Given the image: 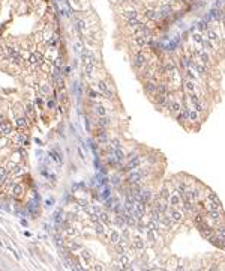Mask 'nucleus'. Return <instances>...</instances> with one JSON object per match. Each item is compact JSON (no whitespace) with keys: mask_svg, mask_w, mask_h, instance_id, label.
Segmentation results:
<instances>
[{"mask_svg":"<svg viewBox=\"0 0 225 271\" xmlns=\"http://www.w3.org/2000/svg\"><path fill=\"white\" fill-rule=\"evenodd\" d=\"M111 146H114V148H120L122 145H120V142H119L117 139H114V140H111Z\"/></svg>","mask_w":225,"mask_h":271,"instance_id":"473e14b6","label":"nucleus"},{"mask_svg":"<svg viewBox=\"0 0 225 271\" xmlns=\"http://www.w3.org/2000/svg\"><path fill=\"white\" fill-rule=\"evenodd\" d=\"M203 208L206 209V211H213V209H222V206H221V203H218V202H213V200H210V199H204V202H203Z\"/></svg>","mask_w":225,"mask_h":271,"instance_id":"423d86ee","label":"nucleus"},{"mask_svg":"<svg viewBox=\"0 0 225 271\" xmlns=\"http://www.w3.org/2000/svg\"><path fill=\"white\" fill-rule=\"evenodd\" d=\"M15 125H17V128H26V126L29 125V121L26 118H18L17 121H15Z\"/></svg>","mask_w":225,"mask_h":271,"instance_id":"aec40b11","label":"nucleus"},{"mask_svg":"<svg viewBox=\"0 0 225 271\" xmlns=\"http://www.w3.org/2000/svg\"><path fill=\"white\" fill-rule=\"evenodd\" d=\"M132 246H134V249L138 250V252H143V250L146 249V243L143 241V238L138 236V235H135V236L132 238Z\"/></svg>","mask_w":225,"mask_h":271,"instance_id":"1a4fd4ad","label":"nucleus"},{"mask_svg":"<svg viewBox=\"0 0 225 271\" xmlns=\"http://www.w3.org/2000/svg\"><path fill=\"white\" fill-rule=\"evenodd\" d=\"M95 110H96V113H98L99 116H105V115H107V110H105V107H104V106H101V104H96V108H95Z\"/></svg>","mask_w":225,"mask_h":271,"instance_id":"5701e85b","label":"nucleus"},{"mask_svg":"<svg viewBox=\"0 0 225 271\" xmlns=\"http://www.w3.org/2000/svg\"><path fill=\"white\" fill-rule=\"evenodd\" d=\"M168 214L171 216V218H173L174 223H182V221H183V218H185L183 211H182V209H179V208H174V206H170Z\"/></svg>","mask_w":225,"mask_h":271,"instance_id":"f03ea898","label":"nucleus"},{"mask_svg":"<svg viewBox=\"0 0 225 271\" xmlns=\"http://www.w3.org/2000/svg\"><path fill=\"white\" fill-rule=\"evenodd\" d=\"M159 221H161V224H162V226H165L167 229L173 228V224H174L173 218H171V216L168 214V211H167V213H162V214H161V218H159Z\"/></svg>","mask_w":225,"mask_h":271,"instance_id":"0eeeda50","label":"nucleus"},{"mask_svg":"<svg viewBox=\"0 0 225 271\" xmlns=\"http://www.w3.org/2000/svg\"><path fill=\"white\" fill-rule=\"evenodd\" d=\"M42 54L41 53H38V51H35V53H32L30 56H29V63L30 65H38V63H42Z\"/></svg>","mask_w":225,"mask_h":271,"instance_id":"4468645a","label":"nucleus"},{"mask_svg":"<svg viewBox=\"0 0 225 271\" xmlns=\"http://www.w3.org/2000/svg\"><path fill=\"white\" fill-rule=\"evenodd\" d=\"M207 199L213 200V202H218V203H221V200H219V198H218V194H216V193H213V191H207Z\"/></svg>","mask_w":225,"mask_h":271,"instance_id":"b1692460","label":"nucleus"},{"mask_svg":"<svg viewBox=\"0 0 225 271\" xmlns=\"http://www.w3.org/2000/svg\"><path fill=\"white\" fill-rule=\"evenodd\" d=\"M3 176H8V170H6V167H0V178H3Z\"/></svg>","mask_w":225,"mask_h":271,"instance_id":"7c9ffc66","label":"nucleus"},{"mask_svg":"<svg viewBox=\"0 0 225 271\" xmlns=\"http://www.w3.org/2000/svg\"><path fill=\"white\" fill-rule=\"evenodd\" d=\"M120 234H119V231H116V229H111L110 231V236H108V241L113 244V246H116L119 241H120Z\"/></svg>","mask_w":225,"mask_h":271,"instance_id":"ddd939ff","label":"nucleus"},{"mask_svg":"<svg viewBox=\"0 0 225 271\" xmlns=\"http://www.w3.org/2000/svg\"><path fill=\"white\" fill-rule=\"evenodd\" d=\"M96 234L102 235V236L107 234V228H105L104 223H101V221H99V223H96Z\"/></svg>","mask_w":225,"mask_h":271,"instance_id":"6ab92c4d","label":"nucleus"},{"mask_svg":"<svg viewBox=\"0 0 225 271\" xmlns=\"http://www.w3.org/2000/svg\"><path fill=\"white\" fill-rule=\"evenodd\" d=\"M98 90H99L101 95H105V98H110V100H111V98L114 96V93L110 90L108 85H107L105 81H99V83H98Z\"/></svg>","mask_w":225,"mask_h":271,"instance_id":"39448f33","label":"nucleus"},{"mask_svg":"<svg viewBox=\"0 0 225 271\" xmlns=\"http://www.w3.org/2000/svg\"><path fill=\"white\" fill-rule=\"evenodd\" d=\"M98 125L102 126V128H107V126L110 125V119H108L107 116H99V119H98Z\"/></svg>","mask_w":225,"mask_h":271,"instance_id":"412c9836","label":"nucleus"},{"mask_svg":"<svg viewBox=\"0 0 225 271\" xmlns=\"http://www.w3.org/2000/svg\"><path fill=\"white\" fill-rule=\"evenodd\" d=\"M26 115L30 116V119H35V110H33V104L32 103H29L26 106Z\"/></svg>","mask_w":225,"mask_h":271,"instance_id":"4be33fe9","label":"nucleus"},{"mask_svg":"<svg viewBox=\"0 0 225 271\" xmlns=\"http://www.w3.org/2000/svg\"><path fill=\"white\" fill-rule=\"evenodd\" d=\"M54 220H56V223H60V221H62V213H60V211L56 213V218H54Z\"/></svg>","mask_w":225,"mask_h":271,"instance_id":"2f4dec72","label":"nucleus"},{"mask_svg":"<svg viewBox=\"0 0 225 271\" xmlns=\"http://www.w3.org/2000/svg\"><path fill=\"white\" fill-rule=\"evenodd\" d=\"M207 221L212 224H219L222 221V209H213V211H207ZM210 224V226H212Z\"/></svg>","mask_w":225,"mask_h":271,"instance_id":"f257e3e1","label":"nucleus"},{"mask_svg":"<svg viewBox=\"0 0 225 271\" xmlns=\"http://www.w3.org/2000/svg\"><path fill=\"white\" fill-rule=\"evenodd\" d=\"M21 194H23V187H21L20 184L14 185V187H12V196H14V198H20Z\"/></svg>","mask_w":225,"mask_h":271,"instance_id":"a211bd4d","label":"nucleus"},{"mask_svg":"<svg viewBox=\"0 0 225 271\" xmlns=\"http://www.w3.org/2000/svg\"><path fill=\"white\" fill-rule=\"evenodd\" d=\"M156 85H158V83H156L155 80H147V81H144V90L152 96L156 92Z\"/></svg>","mask_w":225,"mask_h":271,"instance_id":"9b49d317","label":"nucleus"},{"mask_svg":"<svg viewBox=\"0 0 225 271\" xmlns=\"http://www.w3.org/2000/svg\"><path fill=\"white\" fill-rule=\"evenodd\" d=\"M182 85H183V89L186 90L188 93H197V90H198V86H197V81H195V80L183 78Z\"/></svg>","mask_w":225,"mask_h":271,"instance_id":"7ed1b4c3","label":"nucleus"},{"mask_svg":"<svg viewBox=\"0 0 225 271\" xmlns=\"http://www.w3.org/2000/svg\"><path fill=\"white\" fill-rule=\"evenodd\" d=\"M206 39L212 41V42H215V44H218V42L221 41V36L218 35V32H216V30H213V29H210V27H209L207 30H206Z\"/></svg>","mask_w":225,"mask_h":271,"instance_id":"9d476101","label":"nucleus"},{"mask_svg":"<svg viewBox=\"0 0 225 271\" xmlns=\"http://www.w3.org/2000/svg\"><path fill=\"white\" fill-rule=\"evenodd\" d=\"M87 93H89V96H90L92 100H98V98L101 96V93H98V92H95V90H92V89H89Z\"/></svg>","mask_w":225,"mask_h":271,"instance_id":"bb28decb","label":"nucleus"},{"mask_svg":"<svg viewBox=\"0 0 225 271\" xmlns=\"http://www.w3.org/2000/svg\"><path fill=\"white\" fill-rule=\"evenodd\" d=\"M93 66H95V65H86V63H84V66H83V68H84V74H86V75H92Z\"/></svg>","mask_w":225,"mask_h":271,"instance_id":"a878e982","label":"nucleus"},{"mask_svg":"<svg viewBox=\"0 0 225 271\" xmlns=\"http://www.w3.org/2000/svg\"><path fill=\"white\" fill-rule=\"evenodd\" d=\"M98 140H99L101 143H105V142L108 140V137H107V134H105V131H104V130H102V131H101V134L98 136Z\"/></svg>","mask_w":225,"mask_h":271,"instance_id":"cd10ccee","label":"nucleus"},{"mask_svg":"<svg viewBox=\"0 0 225 271\" xmlns=\"http://www.w3.org/2000/svg\"><path fill=\"white\" fill-rule=\"evenodd\" d=\"M119 261H120L122 268H125V270L131 268V267H129V265H131V259H129V256H128L126 253H122V254H119Z\"/></svg>","mask_w":225,"mask_h":271,"instance_id":"2eb2a0df","label":"nucleus"},{"mask_svg":"<svg viewBox=\"0 0 225 271\" xmlns=\"http://www.w3.org/2000/svg\"><path fill=\"white\" fill-rule=\"evenodd\" d=\"M221 249H222V250H225V239H224V238H222V246H221Z\"/></svg>","mask_w":225,"mask_h":271,"instance_id":"f704fd0d","label":"nucleus"},{"mask_svg":"<svg viewBox=\"0 0 225 271\" xmlns=\"http://www.w3.org/2000/svg\"><path fill=\"white\" fill-rule=\"evenodd\" d=\"M122 18H125V20L140 18V12H138V9H129V11H123V12H122Z\"/></svg>","mask_w":225,"mask_h":271,"instance_id":"f8f14e48","label":"nucleus"},{"mask_svg":"<svg viewBox=\"0 0 225 271\" xmlns=\"http://www.w3.org/2000/svg\"><path fill=\"white\" fill-rule=\"evenodd\" d=\"M93 270H104V267H102V264H95V267H92Z\"/></svg>","mask_w":225,"mask_h":271,"instance_id":"72a5a7b5","label":"nucleus"},{"mask_svg":"<svg viewBox=\"0 0 225 271\" xmlns=\"http://www.w3.org/2000/svg\"><path fill=\"white\" fill-rule=\"evenodd\" d=\"M216 234L219 235L221 238H224L225 239V224L224 226H218V228H216Z\"/></svg>","mask_w":225,"mask_h":271,"instance_id":"393cba45","label":"nucleus"},{"mask_svg":"<svg viewBox=\"0 0 225 271\" xmlns=\"http://www.w3.org/2000/svg\"><path fill=\"white\" fill-rule=\"evenodd\" d=\"M81 60H83V63H86V65H95L96 63V57L93 56L92 51H89V50H83L81 53Z\"/></svg>","mask_w":225,"mask_h":271,"instance_id":"20e7f679","label":"nucleus"},{"mask_svg":"<svg viewBox=\"0 0 225 271\" xmlns=\"http://www.w3.org/2000/svg\"><path fill=\"white\" fill-rule=\"evenodd\" d=\"M188 121L192 122V124H197L200 121V111H197L195 108L189 110V116H188Z\"/></svg>","mask_w":225,"mask_h":271,"instance_id":"dca6fc26","label":"nucleus"},{"mask_svg":"<svg viewBox=\"0 0 225 271\" xmlns=\"http://www.w3.org/2000/svg\"><path fill=\"white\" fill-rule=\"evenodd\" d=\"M168 205L170 206H174V208H179L180 205H182V196L179 194V193H171L170 194V198H168Z\"/></svg>","mask_w":225,"mask_h":271,"instance_id":"6e6552de","label":"nucleus"},{"mask_svg":"<svg viewBox=\"0 0 225 271\" xmlns=\"http://www.w3.org/2000/svg\"><path fill=\"white\" fill-rule=\"evenodd\" d=\"M81 256H83L84 262H86V264H89V261H90V254H89V252H86V250H84V252L81 253Z\"/></svg>","mask_w":225,"mask_h":271,"instance_id":"c756f323","label":"nucleus"},{"mask_svg":"<svg viewBox=\"0 0 225 271\" xmlns=\"http://www.w3.org/2000/svg\"><path fill=\"white\" fill-rule=\"evenodd\" d=\"M0 134H11V125L3 119H0Z\"/></svg>","mask_w":225,"mask_h":271,"instance_id":"f3484780","label":"nucleus"},{"mask_svg":"<svg viewBox=\"0 0 225 271\" xmlns=\"http://www.w3.org/2000/svg\"><path fill=\"white\" fill-rule=\"evenodd\" d=\"M99 218L104 221V223H110L111 220H110V216L107 214V213H99Z\"/></svg>","mask_w":225,"mask_h":271,"instance_id":"c85d7f7f","label":"nucleus"}]
</instances>
